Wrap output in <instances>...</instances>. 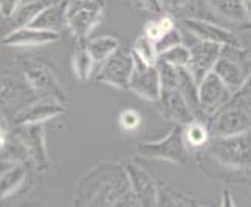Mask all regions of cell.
Segmentation results:
<instances>
[{
    "instance_id": "1",
    "label": "cell",
    "mask_w": 251,
    "mask_h": 207,
    "mask_svg": "<svg viewBox=\"0 0 251 207\" xmlns=\"http://www.w3.org/2000/svg\"><path fill=\"white\" fill-rule=\"evenodd\" d=\"M201 173L212 181L251 185V129L234 136L211 137L194 153Z\"/></svg>"
},
{
    "instance_id": "2",
    "label": "cell",
    "mask_w": 251,
    "mask_h": 207,
    "mask_svg": "<svg viewBox=\"0 0 251 207\" xmlns=\"http://www.w3.org/2000/svg\"><path fill=\"white\" fill-rule=\"evenodd\" d=\"M74 206H141L129 184L124 162L103 161L76 184Z\"/></svg>"
},
{
    "instance_id": "3",
    "label": "cell",
    "mask_w": 251,
    "mask_h": 207,
    "mask_svg": "<svg viewBox=\"0 0 251 207\" xmlns=\"http://www.w3.org/2000/svg\"><path fill=\"white\" fill-rule=\"evenodd\" d=\"M212 137L234 136L251 129V92L239 89L231 101L207 118Z\"/></svg>"
},
{
    "instance_id": "4",
    "label": "cell",
    "mask_w": 251,
    "mask_h": 207,
    "mask_svg": "<svg viewBox=\"0 0 251 207\" xmlns=\"http://www.w3.org/2000/svg\"><path fill=\"white\" fill-rule=\"evenodd\" d=\"M136 154L145 159L166 161L184 167L189 163L194 151L189 148L184 139V125H175L170 133L158 140H145L136 146Z\"/></svg>"
},
{
    "instance_id": "5",
    "label": "cell",
    "mask_w": 251,
    "mask_h": 207,
    "mask_svg": "<svg viewBox=\"0 0 251 207\" xmlns=\"http://www.w3.org/2000/svg\"><path fill=\"white\" fill-rule=\"evenodd\" d=\"M105 0H71L67 5V28L76 42H86L92 31L103 22Z\"/></svg>"
},
{
    "instance_id": "6",
    "label": "cell",
    "mask_w": 251,
    "mask_h": 207,
    "mask_svg": "<svg viewBox=\"0 0 251 207\" xmlns=\"http://www.w3.org/2000/svg\"><path fill=\"white\" fill-rule=\"evenodd\" d=\"M214 72L236 93L251 73V53L247 47L223 46Z\"/></svg>"
},
{
    "instance_id": "7",
    "label": "cell",
    "mask_w": 251,
    "mask_h": 207,
    "mask_svg": "<svg viewBox=\"0 0 251 207\" xmlns=\"http://www.w3.org/2000/svg\"><path fill=\"white\" fill-rule=\"evenodd\" d=\"M25 80L31 86L38 97L53 98L61 103L67 101L66 89L63 86L61 75L50 61H34L25 70Z\"/></svg>"
},
{
    "instance_id": "8",
    "label": "cell",
    "mask_w": 251,
    "mask_h": 207,
    "mask_svg": "<svg viewBox=\"0 0 251 207\" xmlns=\"http://www.w3.org/2000/svg\"><path fill=\"white\" fill-rule=\"evenodd\" d=\"M176 22L181 30L189 31V34H192L198 41L215 42V44L220 46L245 47V42L242 41L239 33L223 27V25L211 19H204V17H181V19H176Z\"/></svg>"
},
{
    "instance_id": "9",
    "label": "cell",
    "mask_w": 251,
    "mask_h": 207,
    "mask_svg": "<svg viewBox=\"0 0 251 207\" xmlns=\"http://www.w3.org/2000/svg\"><path fill=\"white\" fill-rule=\"evenodd\" d=\"M201 3L207 11L204 19H211L236 33L251 30L244 0H201Z\"/></svg>"
},
{
    "instance_id": "10",
    "label": "cell",
    "mask_w": 251,
    "mask_h": 207,
    "mask_svg": "<svg viewBox=\"0 0 251 207\" xmlns=\"http://www.w3.org/2000/svg\"><path fill=\"white\" fill-rule=\"evenodd\" d=\"M134 69V56L131 50H126L120 46L105 63L99 69L97 81L109 84L119 91L129 89V80H131Z\"/></svg>"
},
{
    "instance_id": "11",
    "label": "cell",
    "mask_w": 251,
    "mask_h": 207,
    "mask_svg": "<svg viewBox=\"0 0 251 207\" xmlns=\"http://www.w3.org/2000/svg\"><path fill=\"white\" fill-rule=\"evenodd\" d=\"M14 136L19 139L28 153L30 162L39 173H46L50 168V159L46 143V126L44 123H27L16 125Z\"/></svg>"
},
{
    "instance_id": "12",
    "label": "cell",
    "mask_w": 251,
    "mask_h": 207,
    "mask_svg": "<svg viewBox=\"0 0 251 207\" xmlns=\"http://www.w3.org/2000/svg\"><path fill=\"white\" fill-rule=\"evenodd\" d=\"M133 56H134V69H133L131 80H129L128 91H131L137 97H141L147 101L156 103L162 89L158 64L145 63L134 53Z\"/></svg>"
},
{
    "instance_id": "13",
    "label": "cell",
    "mask_w": 251,
    "mask_h": 207,
    "mask_svg": "<svg viewBox=\"0 0 251 207\" xmlns=\"http://www.w3.org/2000/svg\"><path fill=\"white\" fill-rule=\"evenodd\" d=\"M232 95H234V92L225 84V81L215 72H211L207 76H204L201 83L198 84V100H200V109L206 122L226 103H229Z\"/></svg>"
},
{
    "instance_id": "14",
    "label": "cell",
    "mask_w": 251,
    "mask_h": 207,
    "mask_svg": "<svg viewBox=\"0 0 251 207\" xmlns=\"http://www.w3.org/2000/svg\"><path fill=\"white\" fill-rule=\"evenodd\" d=\"M156 108L164 118L175 125H186L190 120L197 118L178 88H162Z\"/></svg>"
},
{
    "instance_id": "15",
    "label": "cell",
    "mask_w": 251,
    "mask_h": 207,
    "mask_svg": "<svg viewBox=\"0 0 251 207\" xmlns=\"http://www.w3.org/2000/svg\"><path fill=\"white\" fill-rule=\"evenodd\" d=\"M222 48L223 46L207 41H198L195 46L190 47V59L186 69L198 84L204 76L214 72V67L222 55Z\"/></svg>"
},
{
    "instance_id": "16",
    "label": "cell",
    "mask_w": 251,
    "mask_h": 207,
    "mask_svg": "<svg viewBox=\"0 0 251 207\" xmlns=\"http://www.w3.org/2000/svg\"><path fill=\"white\" fill-rule=\"evenodd\" d=\"M124 167L128 173L129 184L141 206H156L158 204V183L151 173H149L142 165L134 161H125Z\"/></svg>"
},
{
    "instance_id": "17",
    "label": "cell",
    "mask_w": 251,
    "mask_h": 207,
    "mask_svg": "<svg viewBox=\"0 0 251 207\" xmlns=\"http://www.w3.org/2000/svg\"><path fill=\"white\" fill-rule=\"evenodd\" d=\"M66 112L64 103L47 98V97H38L24 106L21 111H17L13 117V123L16 125H27V123H46L47 120L55 118Z\"/></svg>"
},
{
    "instance_id": "18",
    "label": "cell",
    "mask_w": 251,
    "mask_h": 207,
    "mask_svg": "<svg viewBox=\"0 0 251 207\" xmlns=\"http://www.w3.org/2000/svg\"><path fill=\"white\" fill-rule=\"evenodd\" d=\"M31 181L25 163H6V168L0 173V201L28 192L31 188Z\"/></svg>"
},
{
    "instance_id": "19",
    "label": "cell",
    "mask_w": 251,
    "mask_h": 207,
    "mask_svg": "<svg viewBox=\"0 0 251 207\" xmlns=\"http://www.w3.org/2000/svg\"><path fill=\"white\" fill-rule=\"evenodd\" d=\"M59 39V33L41 30L34 27H19L10 31L2 39V44L6 47H38L46 44H53Z\"/></svg>"
},
{
    "instance_id": "20",
    "label": "cell",
    "mask_w": 251,
    "mask_h": 207,
    "mask_svg": "<svg viewBox=\"0 0 251 207\" xmlns=\"http://www.w3.org/2000/svg\"><path fill=\"white\" fill-rule=\"evenodd\" d=\"M30 93H34L31 86L27 80H17V78H0V108L17 109L21 111L24 106H27L36 98H30Z\"/></svg>"
},
{
    "instance_id": "21",
    "label": "cell",
    "mask_w": 251,
    "mask_h": 207,
    "mask_svg": "<svg viewBox=\"0 0 251 207\" xmlns=\"http://www.w3.org/2000/svg\"><path fill=\"white\" fill-rule=\"evenodd\" d=\"M67 0L50 3L36 16V19L30 23V27L56 33H59L63 28H67Z\"/></svg>"
},
{
    "instance_id": "22",
    "label": "cell",
    "mask_w": 251,
    "mask_h": 207,
    "mask_svg": "<svg viewBox=\"0 0 251 207\" xmlns=\"http://www.w3.org/2000/svg\"><path fill=\"white\" fill-rule=\"evenodd\" d=\"M86 47H88L95 66L100 67L120 47V41L114 36H109V34H103V36L88 39Z\"/></svg>"
},
{
    "instance_id": "23",
    "label": "cell",
    "mask_w": 251,
    "mask_h": 207,
    "mask_svg": "<svg viewBox=\"0 0 251 207\" xmlns=\"http://www.w3.org/2000/svg\"><path fill=\"white\" fill-rule=\"evenodd\" d=\"M211 137L212 136H211L209 126H207L206 120L194 118L184 125V139H186V143L189 145V148L194 153L197 150L203 148V146L209 142Z\"/></svg>"
},
{
    "instance_id": "24",
    "label": "cell",
    "mask_w": 251,
    "mask_h": 207,
    "mask_svg": "<svg viewBox=\"0 0 251 207\" xmlns=\"http://www.w3.org/2000/svg\"><path fill=\"white\" fill-rule=\"evenodd\" d=\"M94 67L97 66H95L89 50L86 47V42H76V47L72 53V69L75 76L83 83L89 81Z\"/></svg>"
},
{
    "instance_id": "25",
    "label": "cell",
    "mask_w": 251,
    "mask_h": 207,
    "mask_svg": "<svg viewBox=\"0 0 251 207\" xmlns=\"http://www.w3.org/2000/svg\"><path fill=\"white\" fill-rule=\"evenodd\" d=\"M156 206H203L197 198L190 196L166 183H158V204Z\"/></svg>"
},
{
    "instance_id": "26",
    "label": "cell",
    "mask_w": 251,
    "mask_h": 207,
    "mask_svg": "<svg viewBox=\"0 0 251 207\" xmlns=\"http://www.w3.org/2000/svg\"><path fill=\"white\" fill-rule=\"evenodd\" d=\"M50 3H51V0H30V2L17 8L10 21L13 22L14 28L28 27V25L36 19V16Z\"/></svg>"
},
{
    "instance_id": "27",
    "label": "cell",
    "mask_w": 251,
    "mask_h": 207,
    "mask_svg": "<svg viewBox=\"0 0 251 207\" xmlns=\"http://www.w3.org/2000/svg\"><path fill=\"white\" fill-rule=\"evenodd\" d=\"M178 22L175 17H172L170 14H166V13H161V14H156L154 19H150L144 25V30L142 33L145 36H149L151 41H159L164 34H166L169 30H172L173 27H176Z\"/></svg>"
},
{
    "instance_id": "28",
    "label": "cell",
    "mask_w": 251,
    "mask_h": 207,
    "mask_svg": "<svg viewBox=\"0 0 251 207\" xmlns=\"http://www.w3.org/2000/svg\"><path fill=\"white\" fill-rule=\"evenodd\" d=\"M162 13L170 14L175 19L181 17H198L197 6H200L198 0H159Z\"/></svg>"
},
{
    "instance_id": "29",
    "label": "cell",
    "mask_w": 251,
    "mask_h": 207,
    "mask_svg": "<svg viewBox=\"0 0 251 207\" xmlns=\"http://www.w3.org/2000/svg\"><path fill=\"white\" fill-rule=\"evenodd\" d=\"M131 51L136 56H139L142 61L149 63V64H156L158 59H159V53L156 50L154 41H151L149 36H145L144 33L134 41Z\"/></svg>"
},
{
    "instance_id": "30",
    "label": "cell",
    "mask_w": 251,
    "mask_h": 207,
    "mask_svg": "<svg viewBox=\"0 0 251 207\" xmlns=\"http://www.w3.org/2000/svg\"><path fill=\"white\" fill-rule=\"evenodd\" d=\"M159 59L173 67H187L190 59V47H186L183 42L172 47L159 55Z\"/></svg>"
},
{
    "instance_id": "31",
    "label": "cell",
    "mask_w": 251,
    "mask_h": 207,
    "mask_svg": "<svg viewBox=\"0 0 251 207\" xmlns=\"http://www.w3.org/2000/svg\"><path fill=\"white\" fill-rule=\"evenodd\" d=\"M142 123V115L133 108H125L119 112L117 115V125L125 133H133Z\"/></svg>"
},
{
    "instance_id": "32",
    "label": "cell",
    "mask_w": 251,
    "mask_h": 207,
    "mask_svg": "<svg viewBox=\"0 0 251 207\" xmlns=\"http://www.w3.org/2000/svg\"><path fill=\"white\" fill-rule=\"evenodd\" d=\"M181 42H183V34H181V27H179V25H176V27H173L172 30H169L166 34H164L159 41L154 42V44H156L158 53L161 55L162 51L175 47V46L181 44Z\"/></svg>"
},
{
    "instance_id": "33",
    "label": "cell",
    "mask_w": 251,
    "mask_h": 207,
    "mask_svg": "<svg viewBox=\"0 0 251 207\" xmlns=\"http://www.w3.org/2000/svg\"><path fill=\"white\" fill-rule=\"evenodd\" d=\"M133 3L134 8L141 11H147L151 14H161L162 13V6L159 0H129Z\"/></svg>"
},
{
    "instance_id": "34",
    "label": "cell",
    "mask_w": 251,
    "mask_h": 207,
    "mask_svg": "<svg viewBox=\"0 0 251 207\" xmlns=\"http://www.w3.org/2000/svg\"><path fill=\"white\" fill-rule=\"evenodd\" d=\"M22 5V0H0V14L5 19H11L16 10Z\"/></svg>"
},
{
    "instance_id": "35",
    "label": "cell",
    "mask_w": 251,
    "mask_h": 207,
    "mask_svg": "<svg viewBox=\"0 0 251 207\" xmlns=\"http://www.w3.org/2000/svg\"><path fill=\"white\" fill-rule=\"evenodd\" d=\"M222 206H234V200L231 198V193L228 190H223L222 192V201H220Z\"/></svg>"
},
{
    "instance_id": "36",
    "label": "cell",
    "mask_w": 251,
    "mask_h": 207,
    "mask_svg": "<svg viewBox=\"0 0 251 207\" xmlns=\"http://www.w3.org/2000/svg\"><path fill=\"white\" fill-rule=\"evenodd\" d=\"M244 5H245V11L248 16V21L251 23V0H244Z\"/></svg>"
}]
</instances>
